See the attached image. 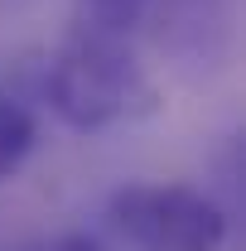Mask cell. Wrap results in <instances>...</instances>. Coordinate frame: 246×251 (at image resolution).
I'll use <instances>...</instances> for the list:
<instances>
[{
  "label": "cell",
  "mask_w": 246,
  "mask_h": 251,
  "mask_svg": "<svg viewBox=\"0 0 246 251\" xmlns=\"http://www.w3.org/2000/svg\"><path fill=\"white\" fill-rule=\"evenodd\" d=\"M49 111L73 130H106L154 111V87L125 39L68 34L44 73Z\"/></svg>",
  "instance_id": "obj_1"
},
{
  "label": "cell",
  "mask_w": 246,
  "mask_h": 251,
  "mask_svg": "<svg viewBox=\"0 0 246 251\" xmlns=\"http://www.w3.org/2000/svg\"><path fill=\"white\" fill-rule=\"evenodd\" d=\"M106 213L135 251H217L227 242V213L188 184H125Z\"/></svg>",
  "instance_id": "obj_2"
},
{
  "label": "cell",
  "mask_w": 246,
  "mask_h": 251,
  "mask_svg": "<svg viewBox=\"0 0 246 251\" xmlns=\"http://www.w3.org/2000/svg\"><path fill=\"white\" fill-rule=\"evenodd\" d=\"M154 0H73V34L97 39H130L145 25Z\"/></svg>",
  "instance_id": "obj_3"
},
{
  "label": "cell",
  "mask_w": 246,
  "mask_h": 251,
  "mask_svg": "<svg viewBox=\"0 0 246 251\" xmlns=\"http://www.w3.org/2000/svg\"><path fill=\"white\" fill-rule=\"evenodd\" d=\"M34 140H39L34 111L15 97H0V184L20 174V164L34 155Z\"/></svg>",
  "instance_id": "obj_4"
},
{
  "label": "cell",
  "mask_w": 246,
  "mask_h": 251,
  "mask_svg": "<svg viewBox=\"0 0 246 251\" xmlns=\"http://www.w3.org/2000/svg\"><path fill=\"white\" fill-rule=\"evenodd\" d=\"M49 251H101V242L87 237V232H68V237H58Z\"/></svg>",
  "instance_id": "obj_5"
}]
</instances>
